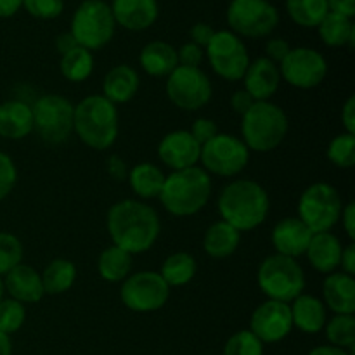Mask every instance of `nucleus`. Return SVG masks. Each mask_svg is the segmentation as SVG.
Wrapping results in <instances>:
<instances>
[{
  "label": "nucleus",
  "instance_id": "23",
  "mask_svg": "<svg viewBox=\"0 0 355 355\" xmlns=\"http://www.w3.org/2000/svg\"><path fill=\"white\" fill-rule=\"evenodd\" d=\"M343 243L340 241L338 236L329 232H318L312 236L309 248L305 252L309 263L312 269H315L321 274L336 272L340 267V257H342Z\"/></svg>",
  "mask_w": 355,
  "mask_h": 355
},
{
  "label": "nucleus",
  "instance_id": "4",
  "mask_svg": "<svg viewBox=\"0 0 355 355\" xmlns=\"http://www.w3.org/2000/svg\"><path fill=\"white\" fill-rule=\"evenodd\" d=\"M210 196V173L201 166H191L165 177L158 200L173 217H193L207 207Z\"/></svg>",
  "mask_w": 355,
  "mask_h": 355
},
{
  "label": "nucleus",
  "instance_id": "33",
  "mask_svg": "<svg viewBox=\"0 0 355 355\" xmlns=\"http://www.w3.org/2000/svg\"><path fill=\"white\" fill-rule=\"evenodd\" d=\"M198 272V262L191 253L175 252L168 255L159 269V276L172 288H180L189 284Z\"/></svg>",
  "mask_w": 355,
  "mask_h": 355
},
{
  "label": "nucleus",
  "instance_id": "45",
  "mask_svg": "<svg viewBox=\"0 0 355 355\" xmlns=\"http://www.w3.org/2000/svg\"><path fill=\"white\" fill-rule=\"evenodd\" d=\"M290 51H291L290 44L281 37L269 38L266 44V58L270 59L272 62H276V64H279V62L286 58V54Z\"/></svg>",
  "mask_w": 355,
  "mask_h": 355
},
{
  "label": "nucleus",
  "instance_id": "39",
  "mask_svg": "<svg viewBox=\"0 0 355 355\" xmlns=\"http://www.w3.org/2000/svg\"><path fill=\"white\" fill-rule=\"evenodd\" d=\"M26 321V307L12 298H2L0 302V331L7 336L14 335L23 328Z\"/></svg>",
  "mask_w": 355,
  "mask_h": 355
},
{
  "label": "nucleus",
  "instance_id": "9",
  "mask_svg": "<svg viewBox=\"0 0 355 355\" xmlns=\"http://www.w3.org/2000/svg\"><path fill=\"white\" fill-rule=\"evenodd\" d=\"M33 113V130L47 144H62L73 134L75 104L59 94H47L35 101L31 106Z\"/></svg>",
  "mask_w": 355,
  "mask_h": 355
},
{
  "label": "nucleus",
  "instance_id": "36",
  "mask_svg": "<svg viewBox=\"0 0 355 355\" xmlns=\"http://www.w3.org/2000/svg\"><path fill=\"white\" fill-rule=\"evenodd\" d=\"M322 331L326 333L329 345L338 349H350L355 347V318L354 314H335L326 321Z\"/></svg>",
  "mask_w": 355,
  "mask_h": 355
},
{
  "label": "nucleus",
  "instance_id": "8",
  "mask_svg": "<svg viewBox=\"0 0 355 355\" xmlns=\"http://www.w3.org/2000/svg\"><path fill=\"white\" fill-rule=\"evenodd\" d=\"M342 210V194L328 182L311 184L298 200V218L314 234L331 231L340 222Z\"/></svg>",
  "mask_w": 355,
  "mask_h": 355
},
{
  "label": "nucleus",
  "instance_id": "40",
  "mask_svg": "<svg viewBox=\"0 0 355 355\" xmlns=\"http://www.w3.org/2000/svg\"><path fill=\"white\" fill-rule=\"evenodd\" d=\"M222 355H263V343L250 329H241L225 342Z\"/></svg>",
  "mask_w": 355,
  "mask_h": 355
},
{
  "label": "nucleus",
  "instance_id": "22",
  "mask_svg": "<svg viewBox=\"0 0 355 355\" xmlns=\"http://www.w3.org/2000/svg\"><path fill=\"white\" fill-rule=\"evenodd\" d=\"M322 304L335 314L355 312V279L343 272H331L322 281Z\"/></svg>",
  "mask_w": 355,
  "mask_h": 355
},
{
  "label": "nucleus",
  "instance_id": "29",
  "mask_svg": "<svg viewBox=\"0 0 355 355\" xmlns=\"http://www.w3.org/2000/svg\"><path fill=\"white\" fill-rule=\"evenodd\" d=\"M165 173L158 165L149 162L137 163L134 168L128 170V186L134 191L135 196L141 201L155 200L162 193L163 182H165Z\"/></svg>",
  "mask_w": 355,
  "mask_h": 355
},
{
  "label": "nucleus",
  "instance_id": "20",
  "mask_svg": "<svg viewBox=\"0 0 355 355\" xmlns=\"http://www.w3.org/2000/svg\"><path fill=\"white\" fill-rule=\"evenodd\" d=\"M243 83H245V90L253 97L255 103L270 101L279 89V66L267 59L266 55L257 58L255 61H250L248 69L243 76Z\"/></svg>",
  "mask_w": 355,
  "mask_h": 355
},
{
  "label": "nucleus",
  "instance_id": "32",
  "mask_svg": "<svg viewBox=\"0 0 355 355\" xmlns=\"http://www.w3.org/2000/svg\"><path fill=\"white\" fill-rule=\"evenodd\" d=\"M318 31L322 44L328 45V47L338 49L345 47V45L354 47L355 26L350 17L336 12H328L318 26Z\"/></svg>",
  "mask_w": 355,
  "mask_h": 355
},
{
  "label": "nucleus",
  "instance_id": "55",
  "mask_svg": "<svg viewBox=\"0 0 355 355\" xmlns=\"http://www.w3.org/2000/svg\"><path fill=\"white\" fill-rule=\"evenodd\" d=\"M307 355H352V354H349L347 350H343V349H338V347L321 345V347H315V349H312Z\"/></svg>",
  "mask_w": 355,
  "mask_h": 355
},
{
  "label": "nucleus",
  "instance_id": "12",
  "mask_svg": "<svg viewBox=\"0 0 355 355\" xmlns=\"http://www.w3.org/2000/svg\"><path fill=\"white\" fill-rule=\"evenodd\" d=\"M205 58L217 76L227 82H239L250 64V54L245 42L231 30L215 31L210 44L205 47Z\"/></svg>",
  "mask_w": 355,
  "mask_h": 355
},
{
  "label": "nucleus",
  "instance_id": "50",
  "mask_svg": "<svg viewBox=\"0 0 355 355\" xmlns=\"http://www.w3.org/2000/svg\"><path fill=\"white\" fill-rule=\"evenodd\" d=\"M340 118H342V123H343V128H345V132H349V134H355V97L354 96H350L349 99L345 101Z\"/></svg>",
  "mask_w": 355,
  "mask_h": 355
},
{
  "label": "nucleus",
  "instance_id": "52",
  "mask_svg": "<svg viewBox=\"0 0 355 355\" xmlns=\"http://www.w3.org/2000/svg\"><path fill=\"white\" fill-rule=\"evenodd\" d=\"M329 12L342 14V16L352 17L355 16V0H328Z\"/></svg>",
  "mask_w": 355,
  "mask_h": 355
},
{
  "label": "nucleus",
  "instance_id": "10",
  "mask_svg": "<svg viewBox=\"0 0 355 355\" xmlns=\"http://www.w3.org/2000/svg\"><path fill=\"white\" fill-rule=\"evenodd\" d=\"M225 19L239 38H263L279 24V10L269 0H231Z\"/></svg>",
  "mask_w": 355,
  "mask_h": 355
},
{
  "label": "nucleus",
  "instance_id": "18",
  "mask_svg": "<svg viewBox=\"0 0 355 355\" xmlns=\"http://www.w3.org/2000/svg\"><path fill=\"white\" fill-rule=\"evenodd\" d=\"M314 232L304 224L298 217L281 218L272 229L270 241L277 255L290 257L297 260L298 257L305 255Z\"/></svg>",
  "mask_w": 355,
  "mask_h": 355
},
{
  "label": "nucleus",
  "instance_id": "43",
  "mask_svg": "<svg viewBox=\"0 0 355 355\" xmlns=\"http://www.w3.org/2000/svg\"><path fill=\"white\" fill-rule=\"evenodd\" d=\"M177 59H179V66L200 68L201 62L205 61V49L193 44V42H187L177 51Z\"/></svg>",
  "mask_w": 355,
  "mask_h": 355
},
{
  "label": "nucleus",
  "instance_id": "17",
  "mask_svg": "<svg viewBox=\"0 0 355 355\" xmlns=\"http://www.w3.org/2000/svg\"><path fill=\"white\" fill-rule=\"evenodd\" d=\"M201 146L189 130L168 132L158 144V158L172 172L198 166Z\"/></svg>",
  "mask_w": 355,
  "mask_h": 355
},
{
  "label": "nucleus",
  "instance_id": "5",
  "mask_svg": "<svg viewBox=\"0 0 355 355\" xmlns=\"http://www.w3.org/2000/svg\"><path fill=\"white\" fill-rule=\"evenodd\" d=\"M290 130V121L281 106L270 101L255 103L241 116V141L250 153H270L279 148Z\"/></svg>",
  "mask_w": 355,
  "mask_h": 355
},
{
  "label": "nucleus",
  "instance_id": "49",
  "mask_svg": "<svg viewBox=\"0 0 355 355\" xmlns=\"http://www.w3.org/2000/svg\"><path fill=\"white\" fill-rule=\"evenodd\" d=\"M340 220H342L343 231L349 236L350 241L355 239V203L354 201H349L347 205H343L342 215H340Z\"/></svg>",
  "mask_w": 355,
  "mask_h": 355
},
{
  "label": "nucleus",
  "instance_id": "6",
  "mask_svg": "<svg viewBox=\"0 0 355 355\" xmlns=\"http://www.w3.org/2000/svg\"><path fill=\"white\" fill-rule=\"evenodd\" d=\"M257 283L267 300L291 304L305 290V272L295 259L284 255H269L260 263Z\"/></svg>",
  "mask_w": 355,
  "mask_h": 355
},
{
  "label": "nucleus",
  "instance_id": "51",
  "mask_svg": "<svg viewBox=\"0 0 355 355\" xmlns=\"http://www.w3.org/2000/svg\"><path fill=\"white\" fill-rule=\"evenodd\" d=\"M340 267L343 274L354 276L355 274V243L350 241L349 245L343 246L342 257H340Z\"/></svg>",
  "mask_w": 355,
  "mask_h": 355
},
{
  "label": "nucleus",
  "instance_id": "14",
  "mask_svg": "<svg viewBox=\"0 0 355 355\" xmlns=\"http://www.w3.org/2000/svg\"><path fill=\"white\" fill-rule=\"evenodd\" d=\"M166 96L170 103L182 111H198L207 106L214 94L211 80L201 68L177 66L166 76Z\"/></svg>",
  "mask_w": 355,
  "mask_h": 355
},
{
  "label": "nucleus",
  "instance_id": "35",
  "mask_svg": "<svg viewBox=\"0 0 355 355\" xmlns=\"http://www.w3.org/2000/svg\"><path fill=\"white\" fill-rule=\"evenodd\" d=\"M286 12L302 28H318L329 12L328 0H286Z\"/></svg>",
  "mask_w": 355,
  "mask_h": 355
},
{
  "label": "nucleus",
  "instance_id": "42",
  "mask_svg": "<svg viewBox=\"0 0 355 355\" xmlns=\"http://www.w3.org/2000/svg\"><path fill=\"white\" fill-rule=\"evenodd\" d=\"M17 182V168L14 159L3 151H0V201L6 200Z\"/></svg>",
  "mask_w": 355,
  "mask_h": 355
},
{
  "label": "nucleus",
  "instance_id": "44",
  "mask_svg": "<svg viewBox=\"0 0 355 355\" xmlns=\"http://www.w3.org/2000/svg\"><path fill=\"white\" fill-rule=\"evenodd\" d=\"M191 135L200 142V146L207 144L210 139H214L215 135L218 134V127H217V121H214L211 118H196L191 127Z\"/></svg>",
  "mask_w": 355,
  "mask_h": 355
},
{
  "label": "nucleus",
  "instance_id": "34",
  "mask_svg": "<svg viewBox=\"0 0 355 355\" xmlns=\"http://www.w3.org/2000/svg\"><path fill=\"white\" fill-rule=\"evenodd\" d=\"M59 71L68 82L82 83L92 75L94 71V54L83 47H75L61 55Z\"/></svg>",
  "mask_w": 355,
  "mask_h": 355
},
{
  "label": "nucleus",
  "instance_id": "30",
  "mask_svg": "<svg viewBox=\"0 0 355 355\" xmlns=\"http://www.w3.org/2000/svg\"><path fill=\"white\" fill-rule=\"evenodd\" d=\"M132 267L134 257L114 245L104 248L97 259V272L106 283H123L132 274Z\"/></svg>",
  "mask_w": 355,
  "mask_h": 355
},
{
  "label": "nucleus",
  "instance_id": "56",
  "mask_svg": "<svg viewBox=\"0 0 355 355\" xmlns=\"http://www.w3.org/2000/svg\"><path fill=\"white\" fill-rule=\"evenodd\" d=\"M0 355H12V343H10V336L0 331Z\"/></svg>",
  "mask_w": 355,
  "mask_h": 355
},
{
  "label": "nucleus",
  "instance_id": "31",
  "mask_svg": "<svg viewBox=\"0 0 355 355\" xmlns=\"http://www.w3.org/2000/svg\"><path fill=\"white\" fill-rule=\"evenodd\" d=\"M45 295H62L73 288L78 277V269L68 259H54L40 272Z\"/></svg>",
  "mask_w": 355,
  "mask_h": 355
},
{
  "label": "nucleus",
  "instance_id": "19",
  "mask_svg": "<svg viewBox=\"0 0 355 355\" xmlns=\"http://www.w3.org/2000/svg\"><path fill=\"white\" fill-rule=\"evenodd\" d=\"M116 26L128 31H146L158 21V0H113L110 3Z\"/></svg>",
  "mask_w": 355,
  "mask_h": 355
},
{
  "label": "nucleus",
  "instance_id": "21",
  "mask_svg": "<svg viewBox=\"0 0 355 355\" xmlns=\"http://www.w3.org/2000/svg\"><path fill=\"white\" fill-rule=\"evenodd\" d=\"M3 290L9 293V298L23 305L38 304L45 297L42 276L37 269L26 263H19L2 277Z\"/></svg>",
  "mask_w": 355,
  "mask_h": 355
},
{
  "label": "nucleus",
  "instance_id": "38",
  "mask_svg": "<svg viewBox=\"0 0 355 355\" xmlns=\"http://www.w3.org/2000/svg\"><path fill=\"white\" fill-rule=\"evenodd\" d=\"M24 248L21 239L12 232H0V277L6 276L9 270L23 263Z\"/></svg>",
  "mask_w": 355,
  "mask_h": 355
},
{
  "label": "nucleus",
  "instance_id": "16",
  "mask_svg": "<svg viewBox=\"0 0 355 355\" xmlns=\"http://www.w3.org/2000/svg\"><path fill=\"white\" fill-rule=\"evenodd\" d=\"M293 329L290 304L266 300L253 311L250 318V331L262 343H279Z\"/></svg>",
  "mask_w": 355,
  "mask_h": 355
},
{
  "label": "nucleus",
  "instance_id": "25",
  "mask_svg": "<svg viewBox=\"0 0 355 355\" xmlns=\"http://www.w3.org/2000/svg\"><path fill=\"white\" fill-rule=\"evenodd\" d=\"M141 76L130 64L113 66L103 80V96L116 106L127 104L137 96Z\"/></svg>",
  "mask_w": 355,
  "mask_h": 355
},
{
  "label": "nucleus",
  "instance_id": "53",
  "mask_svg": "<svg viewBox=\"0 0 355 355\" xmlns=\"http://www.w3.org/2000/svg\"><path fill=\"white\" fill-rule=\"evenodd\" d=\"M23 0H0V19H7L19 12Z\"/></svg>",
  "mask_w": 355,
  "mask_h": 355
},
{
  "label": "nucleus",
  "instance_id": "37",
  "mask_svg": "<svg viewBox=\"0 0 355 355\" xmlns=\"http://www.w3.org/2000/svg\"><path fill=\"white\" fill-rule=\"evenodd\" d=\"M326 156L336 168L349 170L355 165V134L342 132L331 139Z\"/></svg>",
  "mask_w": 355,
  "mask_h": 355
},
{
  "label": "nucleus",
  "instance_id": "13",
  "mask_svg": "<svg viewBox=\"0 0 355 355\" xmlns=\"http://www.w3.org/2000/svg\"><path fill=\"white\" fill-rule=\"evenodd\" d=\"M170 298V286L155 270H139L130 274L121 283L120 300L128 311L148 314L166 305Z\"/></svg>",
  "mask_w": 355,
  "mask_h": 355
},
{
  "label": "nucleus",
  "instance_id": "3",
  "mask_svg": "<svg viewBox=\"0 0 355 355\" xmlns=\"http://www.w3.org/2000/svg\"><path fill=\"white\" fill-rule=\"evenodd\" d=\"M73 132L90 149L106 151L113 148L120 132L116 106L103 94H92L75 106Z\"/></svg>",
  "mask_w": 355,
  "mask_h": 355
},
{
  "label": "nucleus",
  "instance_id": "46",
  "mask_svg": "<svg viewBox=\"0 0 355 355\" xmlns=\"http://www.w3.org/2000/svg\"><path fill=\"white\" fill-rule=\"evenodd\" d=\"M104 168H106L107 175H110L113 180H118V182H123V180H127L128 170H130L127 166V163H125V159L118 155L107 156L106 166H104Z\"/></svg>",
  "mask_w": 355,
  "mask_h": 355
},
{
  "label": "nucleus",
  "instance_id": "54",
  "mask_svg": "<svg viewBox=\"0 0 355 355\" xmlns=\"http://www.w3.org/2000/svg\"><path fill=\"white\" fill-rule=\"evenodd\" d=\"M78 47V44H76V40L73 38V35L69 33V31H66V33H59L58 38H55V49H58L59 54H66V52H69L71 49Z\"/></svg>",
  "mask_w": 355,
  "mask_h": 355
},
{
  "label": "nucleus",
  "instance_id": "11",
  "mask_svg": "<svg viewBox=\"0 0 355 355\" xmlns=\"http://www.w3.org/2000/svg\"><path fill=\"white\" fill-rule=\"evenodd\" d=\"M248 162L250 149L238 135L218 132L214 139L201 146L200 163L207 173L231 179L239 175L248 166Z\"/></svg>",
  "mask_w": 355,
  "mask_h": 355
},
{
  "label": "nucleus",
  "instance_id": "24",
  "mask_svg": "<svg viewBox=\"0 0 355 355\" xmlns=\"http://www.w3.org/2000/svg\"><path fill=\"white\" fill-rule=\"evenodd\" d=\"M293 328H298L305 335H318L328 321V309L321 298L302 293L290 304Z\"/></svg>",
  "mask_w": 355,
  "mask_h": 355
},
{
  "label": "nucleus",
  "instance_id": "2",
  "mask_svg": "<svg viewBox=\"0 0 355 355\" xmlns=\"http://www.w3.org/2000/svg\"><path fill=\"white\" fill-rule=\"evenodd\" d=\"M220 218L239 232L255 231L269 217L270 198L262 184L252 179L231 180L217 200Z\"/></svg>",
  "mask_w": 355,
  "mask_h": 355
},
{
  "label": "nucleus",
  "instance_id": "41",
  "mask_svg": "<svg viewBox=\"0 0 355 355\" xmlns=\"http://www.w3.org/2000/svg\"><path fill=\"white\" fill-rule=\"evenodd\" d=\"M23 7L35 19L51 21L62 14L64 0H23Z\"/></svg>",
  "mask_w": 355,
  "mask_h": 355
},
{
  "label": "nucleus",
  "instance_id": "47",
  "mask_svg": "<svg viewBox=\"0 0 355 355\" xmlns=\"http://www.w3.org/2000/svg\"><path fill=\"white\" fill-rule=\"evenodd\" d=\"M214 35H215V30L208 23H196L193 28H191V42L200 45L201 49H205L208 44H210Z\"/></svg>",
  "mask_w": 355,
  "mask_h": 355
},
{
  "label": "nucleus",
  "instance_id": "26",
  "mask_svg": "<svg viewBox=\"0 0 355 355\" xmlns=\"http://www.w3.org/2000/svg\"><path fill=\"white\" fill-rule=\"evenodd\" d=\"M33 132V113L28 103L10 99L0 104V137L21 141Z\"/></svg>",
  "mask_w": 355,
  "mask_h": 355
},
{
  "label": "nucleus",
  "instance_id": "28",
  "mask_svg": "<svg viewBox=\"0 0 355 355\" xmlns=\"http://www.w3.org/2000/svg\"><path fill=\"white\" fill-rule=\"evenodd\" d=\"M239 243H241V232L224 220L214 222L203 236L205 253L215 260L234 255L236 250L239 248Z\"/></svg>",
  "mask_w": 355,
  "mask_h": 355
},
{
  "label": "nucleus",
  "instance_id": "57",
  "mask_svg": "<svg viewBox=\"0 0 355 355\" xmlns=\"http://www.w3.org/2000/svg\"><path fill=\"white\" fill-rule=\"evenodd\" d=\"M3 293H6V290H3V281H2V277H0V302H2Z\"/></svg>",
  "mask_w": 355,
  "mask_h": 355
},
{
  "label": "nucleus",
  "instance_id": "7",
  "mask_svg": "<svg viewBox=\"0 0 355 355\" xmlns=\"http://www.w3.org/2000/svg\"><path fill=\"white\" fill-rule=\"evenodd\" d=\"M116 21L106 0H83L75 9L69 33L80 47L94 52L106 47L114 37Z\"/></svg>",
  "mask_w": 355,
  "mask_h": 355
},
{
  "label": "nucleus",
  "instance_id": "1",
  "mask_svg": "<svg viewBox=\"0 0 355 355\" xmlns=\"http://www.w3.org/2000/svg\"><path fill=\"white\" fill-rule=\"evenodd\" d=\"M106 227L114 246L134 255L149 252L162 232L158 211L141 200H121L107 210Z\"/></svg>",
  "mask_w": 355,
  "mask_h": 355
},
{
  "label": "nucleus",
  "instance_id": "48",
  "mask_svg": "<svg viewBox=\"0 0 355 355\" xmlns=\"http://www.w3.org/2000/svg\"><path fill=\"white\" fill-rule=\"evenodd\" d=\"M229 104H231L232 111H234L236 114L243 116V114H245L246 111H248L250 107L255 104V101H253V97L250 96V94L246 92L245 89H239V90H236L234 94H232Z\"/></svg>",
  "mask_w": 355,
  "mask_h": 355
},
{
  "label": "nucleus",
  "instance_id": "27",
  "mask_svg": "<svg viewBox=\"0 0 355 355\" xmlns=\"http://www.w3.org/2000/svg\"><path fill=\"white\" fill-rule=\"evenodd\" d=\"M139 64L155 78H166L179 66L177 49L165 40H153L142 47Z\"/></svg>",
  "mask_w": 355,
  "mask_h": 355
},
{
  "label": "nucleus",
  "instance_id": "15",
  "mask_svg": "<svg viewBox=\"0 0 355 355\" xmlns=\"http://www.w3.org/2000/svg\"><path fill=\"white\" fill-rule=\"evenodd\" d=\"M281 80L300 90L321 85L328 76V61L319 51L311 47H295L279 62Z\"/></svg>",
  "mask_w": 355,
  "mask_h": 355
}]
</instances>
